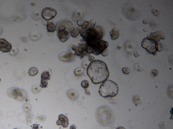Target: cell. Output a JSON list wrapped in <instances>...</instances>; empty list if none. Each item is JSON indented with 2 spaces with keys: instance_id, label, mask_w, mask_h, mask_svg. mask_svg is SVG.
Segmentation results:
<instances>
[{
  "instance_id": "obj_30",
  "label": "cell",
  "mask_w": 173,
  "mask_h": 129,
  "mask_svg": "<svg viewBox=\"0 0 173 129\" xmlns=\"http://www.w3.org/2000/svg\"><path fill=\"white\" fill-rule=\"evenodd\" d=\"M134 56H135L136 57H138L139 56V54L138 52H135V53H134Z\"/></svg>"
},
{
  "instance_id": "obj_9",
  "label": "cell",
  "mask_w": 173,
  "mask_h": 129,
  "mask_svg": "<svg viewBox=\"0 0 173 129\" xmlns=\"http://www.w3.org/2000/svg\"><path fill=\"white\" fill-rule=\"evenodd\" d=\"M147 37H149L157 43L159 42L161 39L164 40L166 38L165 34L163 32L161 31H157L151 33Z\"/></svg>"
},
{
  "instance_id": "obj_18",
  "label": "cell",
  "mask_w": 173,
  "mask_h": 129,
  "mask_svg": "<svg viewBox=\"0 0 173 129\" xmlns=\"http://www.w3.org/2000/svg\"><path fill=\"white\" fill-rule=\"evenodd\" d=\"M81 85L84 89H87L89 86V83L88 81L85 80H83L81 83Z\"/></svg>"
},
{
  "instance_id": "obj_26",
  "label": "cell",
  "mask_w": 173,
  "mask_h": 129,
  "mask_svg": "<svg viewBox=\"0 0 173 129\" xmlns=\"http://www.w3.org/2000/svg\"><path fill=\"white\" fill-rule=\"evenodd\" d=\"M39 129V126L37 124H34L33 126V129Z\"/></svg>"
},
{
  "instance_id": "obj_15",
  "label": "cell",
  "mask_w": 173,
  "mask_h": 129,
  "mask_svg": "<svg viewBox=\"0 0 173 129\" xmlns=\"http://www.w3.org/2000/svg\"><path fill=\"white\" fill-rule=\"evenodd\" d=\"M51 75L48 71H44L41 75V79L48 80L50 79Z\"/></svg>"
},
{
  "instance_id": "obj_2",
  "label": "cell",
  "mask_w": 173,
  "mask_h": 129,
  "mask_svg": "<svg viewBox=\"0 0 173 129\" xmlns=\"http://www.w3.org/2000/svg\"><path fill=\"white\" fill-rule=\"evenodd\" d=\"M80 34L88 46L93 48L102 40L104 32L101 26H96L88 30L83 29L79 26Z\"/></svg>"
},
{
  "instance_id": "obj_27",
  "label": "cell",
  "mask_w": 173,
  "mask_h": 129,
  "mask_svg": "<svg viewBox=\"0 0 173 129\" xmlns=\"http://www.w3.org/2000/svg\"><path fill=\"white\" fill-rule=\"evenodd\" d=\"M85 90V92L88 95H90V91L89 90L87 89H84Z\"/></svg>"
},
{
  "instance_id": "obj_21",
  "label": "cell",
  "mask_w": 173,
  "mask_h": 129,
  "mask_svg": "<svg viewBox=\"0 0 173 129\" xmlns=\"http://www.w3.org/2000/svg\"><path fill=\"white\" fill-rule=\"evenodd\" d=\"M122 71L123 73L125 74H128L130 72V69L129 68L124 67L122 68Z\"/></svg>"
},
{
  "instance_id": "obj_20",
  "label": "cell",
  "mask_w": 173,
  "mask_h": 129,
  "mask_svg": "<svg viewBox=\"0 0 173 129\" xmlns=\"http://www.w3.org/2000/svg\"><path fill=\"white\" fill-rule=\"evenodd\" d=\"M66 29V26L65 25L62 24L59 26L58 30V31L61 32V31H65Z\"/></svg>"
},
{
  "instance_id": "obj_3",
  "label": "cell",
  "mask_w": 173,
  "mask_h": 129,
  "mask_svg": "<svg viewBox=\"0 0 173 129\" xmlns=\"http://www.w3.org/2000/svg\"><path fill=\"white\" fill-rule=\"evenodd\" d=\"M118 90L119 87L115 82L106 80L100 85L98 92L100 95L103 97H113L117 95Z\"/></svg>"
},
{
  "instance_id": "obj_19",
  "label": "cell",
  "mask_w": 173,
  "mask_h": 129,
  "mask_svg": "<svg viewBox=\"0 0 173 129\" xmlns=\"http://www.w3.org/2000/svg\"><path fill=\"white\" fill-rule=\"evenodd\" d=\"M48 84L47 80L41 79L40 86L42 88H46L47 87Z\"/></svg>"
},
{
  "instance_id": "obj_17",
  "label": "cell",
  "mask_w": 173,
  "mask_h": 129,
  "mask_svg": "<svg viewBox=\"0 0 173 129\" xmlns=\"http://www.w3.org/2000/svg\"><path fill=\"white\" fill-rule=\"evenodd\" d=\"M89 24L88 26L85 29L88 30L93 27L96 24V21L93 19H92V20L89 21Z\"/></svg>"
},
{
  "instance_id": "obj_14",
  "label": "cell",
  "mask_w": 173,
  "mask_h": 129,
  "mask_svg": "<svg viewBox=\"0 0 173 129\" xmlns=\"http://www.w3.org/2000/svg\"><path fill=\"white\" fill-rule=\"evenodd\" d=\"M38 69L36 67H32L29 70L28 73L31 76H35L38 73Z\"/></svg>"
},
{
  "instance_id": "obj_6",
  "label": "cell",
  "mask_w": 173,
  "mask_h": 129,
  "mask_svg": "<svg viewBox=\"0 0 173 129\" xmlns=\"http://www.w3.org/2000/svg\"><path fill=\"white\" fill-rule=\"evenodd\" d=\"M57 14L56 10L51 7H46L43 10L42 16L46 20H50L54 18Z\"/></svg>"
},
{
  "instance_id": "obj_32",
  "label": "cell",
  "mask_w": 173,
  "mask_h": 129,
  "mask_svg": "<svg viewBox=\"0 0 173 129\" xmlns=\"http://www.w3.org/2000/svg\"></svg>"
},
{
  "instance_id": "obj_22",
  "label": "cell",
  "mask_w": 173,
  "mask_h": 129,
  "mask_svg": "<svg viewBox=\"0 0 173 129\" xmlns=\"http://www.w3.org/2000/svg\"><path fill=\"white\" fill-rule=\"evenodd\" d=\"M157 51L160 52L162 50L163 46L162 44L160 43H157Z\"/></svg>"
},
{
  "instance_id": "obj_28",
  "label": "cell",
  "mask_w": 173,
  "mask_h": 129,
  "mask_svg": "<svg viewBox=\"0 0 173 129\" xmlns=\"http://www.w3.org/2000/svg\"><path fill=\"white\" fill-rule=\"evenodd\" d=\"M70 129H76V128L75 125H72L70 126Z\"/></svg>"
},
{
  "instance_id": "obj_1",
  "label": "cell",
  "mask_w": 173,
  "mask_h": 129,
  "mask_svg": "<svg viewBox=\"0 0 173 129\" xmlns=\"http://www.w3.org/2000/svg\"><path fill=\"white\" fill-rule=\"evenodd\" d=\"M87 73L92 82L95 84L103 83L107 79L109 75L107 65L99 60L91 62L88 67Z\"/></svg>"
},
{
  "instance_id": "obj_25",
  "label": "cell",
  "mask_w": 173,
  "mask_h": 129,
  "mask_svg": "<svg viewBox=\"0 0 173 129\" xmlns=\"http://www.w3.org/2000/svg\"><path fill=\"white\" fill-rule=\"evenodd\" d=\"M83 21H82V20H79L77 22V24H78V25H79L80 26H82L83 25Z\"/></svg>"
},
{
  "instance_id": "obj_23",
  "label": "cell",
  "mask_w": 173,
  "mask_h": 129,
  "mask_svg": "<svg viewBox=\"0 0 173 129\" xmlns=\"http://www.w3.org/2000/svg\"><path fill=\"white\" fill-rule=\"evenodd\" d=\"M102 55H103L105 57L108 54V50L107 49H105V50H104L102 52Z\"/></svg>"
},
{
  "instance_id": "obj_29",
  "label": "cell",
  "mask_w": 173,
  "mask_h": 129,
  "mask_svg": "<svg viewBox=\"0 0 173 129\" xmlns=\"http://www.w3.org/2000/svg\"><path fill=\"white\" fill-rule=\"evenodd\" d=\"M116 129H126L124 127H122V126H119V127H118Z\"/></svg>"
},
{
  "instance_id": "obj_11",
  "label": "cell",
  "mask_w": 173,
  "mask_h": 129,
  "mask_svg": "<svg viewBox=\"0 0 173 129\" xmlns=\"http://www.w3.org/2000/svg\"><path fill=\"white\" fill-rule=\"evenodd\" d=\"M57 35L60 42H65L69 37V32L66 30L61 32L58 31Z\"/></svg>"
},
{
  "instance_id": "obj_7",
  "label": "cell",
  "mask_w": 173,
  "mask_h": 129,
  "mask_svg": "<svg viewBox=\"0 0 173 129\" xmlns=\"http://www.w3.org/2000/svg\"><path fill=\"white\" fill-rule=\"evenodd\" d=\"M108 43L104 40H101L93 48L92 53L96 55H99L108 47Z\"/></svg>"
},
{
  "instance_id": "obj_13",
  "label": "cell",
  "mask_w": 173,
  "mask_h": 129,
  "mask_svg": "<svg viewBox=\"0 0 173 129\" xmlns=\"http://www.w3.org/2000/svg\"><path fill=\"white\" fill-rule=\"evenodd\" d=\"M56 27L51 21H48L47 23V32H53L56 31Z\"/></svg>"
},
{
  "instance_id": "obj_10",
  "label": "cell",
  "mask_w": 173,
  "mask_h": 129,
  "mask_svg": "<svg viewBox=\"0 0 173 129\" xmlns=\"http://www.w3.org/2000/svg\"><path fill=\"white\" fill-rule=\"evenodd\" d=\"M68 119V118L63 114H60L59 116V119L56 122L58 125H62L64 128H66L69 125Z\"/></svg>"
},
{
  "instance_id": "obj_16",
  "label": "cell",
  "mask_w": 173,
  "mask_h": 129,
  "mask_svg": "<svg viewBox=\"0 0 173 129\" xmlns=\"http://www.w3.org/2000/svg\"><path fill=\"white\" fill-rule=\"evenodd\" d=\"M80 33L79 26H78V27H77L75 28L74 29L72 30L71 33V36L72 37H74V38H75V37H77L78 36Z\"/></svg>"
},
{
  "instance_id": "obj_4",
  "label": "cell",
  "mask_w": 173,
  "mask_h": 129,
  "mask_svg": "<svg viewBox=\"0 0 173 129\" xmlns=\"http://www.w3.org/2000/svg\"><path fill=\"white\" fill-rule=\"evenodd\" d=\"M157 45V43L147 37L144 39L141 42L142 47L149 53L154 55L156 54Z\"/></svg>"
},
{
  "instance_id": "obj_31",
  "label": "cell",
  "mask_w": 173,
  "mask_h": 129,
  "mask_svg": "<svg viewBox=\"0 0 173 129\" xmlns=\"http://www.w3.org/2000/svg\"><path fill=\"white\" fill-rule=\"evenodd\" d=\"M147 23H148V22H147V21L145 19L144 21H143V23L144 24H146Z\"/></svg>"
},
{
  "instance_id": "obj_5",
  "label": "cell",
  "mask_w": 173,
  "mask_h": 129,
  "mask_svg": "<svg viewBox=\"0 0 173 129\" xmlns=\"http://www.w3.org/2000/svg\"><path fill=\"white\" fill-rule=\"evenodd\" d=\"M72 49L75 52V55L79 57L81 59L83 58L88 53L87 45L85 43L80 44L78 46L74 45L72 46Z\"/></svg>"
},
{
  "instance_id": "obj_12",
  "label": "cell",
  "mask_w": 173,
  "mask_h": 129,
  "mask_svg": "<svg viewBox=\"0 0 173 129\" xmlns=\"http://www.w3.org/2000/svg\"><path fill=\"white\" fill-rule=\"evenodd\" d=\"M110 34L112 39V40H115L119 37V31L116 28H114L110 32Z\"/></svg>"
},
{
  "instance_id": "obj_24",
  "label": "cell",
  "mask_w": 173,
  "mask_h": 129,
  "mask_svg": "<svg viewBox=\"0 0 173 129\" xmlns=\"http://www.w3.org/2000/svg\"><path fill=\"white\" fill-rule=\"evenodd\" d=\"M94 58H94L93 56L90 55L89 56V61L90 62H92L94 61Z\"/></svg>"
},
{
  "instance_id": "obj_33",
  "label": "cell",
  "mask_w": 173,
  "mask_h": 129,
  "mask_svg": "<svg viewBox=\"0 0 173 129\" xmlns=\"http://www.w3.org/2000/svg\"><path fill=\"white\" fill-rule=\"evenodd\" d=\"M0 81H1V79H0Z\"/></svg>"
},
{
  "instance_id": "obj_8",
  "label": "cell",
  "mask_w": 173,
  "mask_h": 129,
  "mask_svg": "<svg viewBox=\"0 0 173 129\" xmlns=\"http://www.w3.org/2000/svg\"><path fill=\"white\" fill-rule=\"evenodd\" d=\"M12 45L4 38L0 39V51L3 52H8L12 50Z\"/></svg>"
}]
</instances>
